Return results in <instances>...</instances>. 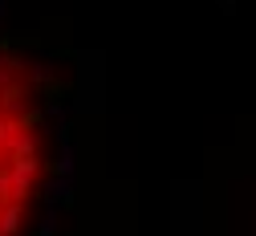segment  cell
I'll return each instance as SVG.
<instances>
[{
	"label": "cell",
	"instance_id": "cell-1",
	"mask_svg": "<svg viewBox=\"0 0 256 236\" xmlns=\"http://www.w3.org/2000/svg\"><path fill=\"white\" fill-rule=\"evenodd\" d=\"M45 179V122L20 57L0 45V236H20Z\"/></svg>",
	"mask_w": 256,
	"mask_h": 236
}]
</instances>
